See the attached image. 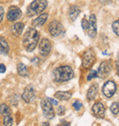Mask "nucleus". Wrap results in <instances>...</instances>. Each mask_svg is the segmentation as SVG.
Returning <instances> with one entry per match:
<instances>
[{"label": "nucleus", "instance_id": "1", "mask_svg": "<svg viewBox=\"0 0 119 126\" xmlns=\"http://www.w3.org/2000/svg\"><path fill=\"white\" fill-rule=\"evenodd\" d=\"M39 33L35 28H29L23 37V46L28 52H32L38 45Z\"/></svg>", "mask_w": 119, "mask_h": 126}, {"label": "nucleus", "instance_id": "2", "mask_svg": "<svg viewBox=\"0 0 119 126\" xmlns=\"http://www.w3.org/2000/svg\"><path fill=\"white\" fill-rule=\"evenodd\" d=\"M73 70L69 65L59 66L53 71V79H54L55 82H58V83H61V82L71 80L73 77Z\"/></svg>", "mask_w": 119, "mask_h": 126}, {"label": "nucleus", "instance_id": "3", "mask_svg": "<svg viewBox=\"0 0 119 126\" xmlns=\"http://www.w3.org/2000/svg\"><path fill=\"white\" fill-rule=\"evenodd\" d=\"M48 6L47 0H34L27 8V15L28 17L37 16L42 13V11L45 9Z\"/></svg>", "mask_w": 119, "mask_h": 126}, {"label": "nucleus", "instance_id": "4", "mask_svg": "<svg viewBox=\"0 0 119 126\" xmlns=\"http://www.w3.org/2000/svg\"><path fill=\"white\" fill-rule=\"evenodd\" d=\"M95 61V51L90 48L86 50L83 54V60H82V64L84 69H88L93 66Z\"/></svg>", "mask_w": 119, "mask_h": 126}, {"label": "nucleus", "instance_id": "5", "mask_svg": "<svg viewBox=\"0 0 119 126\" xmlns=\"http://www.w3.org/2000/svg\"><path fill=\"white\" fill-rule=\"evenodd\" d=\"M41 109L42 111H43V115H44L45 118L49 120L54 118L55 112H54V110H53L52 104L49 101L48 98H45V99L41 100Z\"/></svg>", "mask_w": 119, "mask_h": 126}, {"label": "nucleus", "instance_id": "6", "mask_svg": "<svg viewBox=\"0 0 119 126\" xmlns=\"http://www.w3.org/2000/svg\"><path fill=\"white\" fill-rule=\"evenodd\" d=\"M49 32L51 36L58 37V36H60L64 32V29H63L62 24L60 21L53 20L49 25Z\"/></svg>", "mask_w": 119, "mask_h": 126}, {"label": "nucleus", "instance_id": "7", "mask_svg": "<svg viewBox=\"0 0 119 126\" xmlns=\"http://www.w3.org/2000/svg\"><path fill=\"white\" fill-rule=\"evenodd\" d=\"M116 91V85L112 80H109L105 82V85L103 86V93L106 98H111L114 96V94Z\"/></svg>", "mask_w": 119, "mask_h": 126}, {"label": "nucleus", "instance_id": "8", "mask_svg": "<svg viewBox=\"0 0 119 126\" xmlns=\"http://www.w3.org/2000/svg\"><path fill=\"white\" fill-rule=\"evenodd\" d=\"M22 16V11L20 10V8L18 7H15V6H12V7H9V9L7 11V18L9 21H17L18 19L21 18Z\"/></svg>", "mask_w": 119, "mask_h": 126}, {"label": "nucleus", "instance_id": "9", "mask_svg": "<svg viewBox=\"0 0 119 126\" xmlns=\"http://www.w3.org/2000/svg\"><path fill=\"white\" fill-rule=\"evenodd\" d=\"M112 69V65H111V63L109 61H104L100 63L98 68V71H97V77H101V78H105Z\"/></svg>", "mask_w": 119, "mask_h": 126}, {"label": "nucleus", "instance_id": "10", "mask_svg": "<svg viewBox=\"0 0 119 126\" xmlns=\"http://www.w3.org/2000/svg\"><path fill=\"white\" fill-rule=\"evenodd\" d=\"M21 97H22V99H23L25 102H27V103L32 102L35 99V97H36L34 88L32 87L31 85H30V86H28V87L24 89Z\"/></svg>", "mask_w": 119, "mask_h": 126}, {"label": "nucleus", "instance_id": "11", "mask_svg": "<svg viewBox=\"0 0 119 126\" xmlns=\"http://www.w3.org/2000/svg\"><path fill=\"white\" fill-rule=\"evenodd\" d=\"M39 50L42 56L49 55V53H50V50H51V43L48 39L44 38L40 41L39 45Z\"/></svg>", "mask_w": 119, "mask_h": 126}, {"label": "nucleus", "instance_id": "12", "mask_svg": "<svg viewBox=\"0 0 119 126\" xmlns=\"http://www.w3.org/2000/svg\"><path fill=\"white\" fill-rule=\"evenodd\" d=\"M88 34L91 38H95L97 34V23H96V17L95 14H92L89 18Z\"/></svg>", "mask_w": 119, "mask_h": 126}, {"label": "nucleus", "instance_id": "13", "mask_svg": "<svg viewBox=\"0 0 119 126\" xmlns=\"http://www.w3.org/2000/svg\"><path fill=\"white\" fill-rule=\"evenodd\" d=\"M92 111L94 113V115L96 117V118H99V119H102L105 117V108L104 104L102 102H96L95 105L93 106L92 108Z\"/></svg>", "mask_w": 119, "mask_h": 126}, {"label": "nucleus", "instance_id": "14", "mask_svg": "<svg viewBox=\"0 0 119 126\" xmlns=\"http://www.w3.org/2000/svg\"><path fill=\"white\" fill-rule=\"evenodd\" d=\"M98 91H99V87L97 84H93L89 88L87 92V98L89 100H94L96 98L97 95H98Z\"/></svg>", "mask_w": 119, "mask_h": 126}, {"label": "nucleus", "instance_id": "15", "mask_svg": "<svg viewBox=\"0 0 119 126\" xmlns=\"http://www.w3.org/2000/svg\"><path fill=\"white\" fill-rule=\"evenodd\" d=\"M24 27L25 25L23 22H17V23H15L13 26H12V34L16 37H18L23 32V30H24Z\"/></svg>", "mask_w": 119, "mask_h": 126}, {"label": "nucleus", "instance_id": "16", "mask_svg": "<svg viewBox=\"0 0 119 126\" xmlns=\"http://www.w3.org/2000/svg\"><path fill=\"white\" fill-rule=\"evenodd\" d=\"M48 19V14L47 13H44V14L39 15L37 18H35L33 22H32V25L34 27H41L42 25L45 24V22Z\"/></svg>", "mask_w": 119, "mask_h": 126}, {"label": "nucleus", "instance_id": "17", "mask_svg": "<svg viewBox=\"0 0 119 126\" xmlns=\"http://www.w3.org/2000/svg\"><path fill=\"white\" fill-rule=\"evenodd\" d=\"M80 8L77 6H71L69 9V18L71 21H74L80 15Z\"/></svg>", "mask_w": 119, "mask_h": 126}, {"label": "nucleus", "instance_id": "18", "mask_svg": "<svg viewBox=\"0 0 119 126\" xmlns=\"http://www.w3.org/2000/svg\"><path fill=\"white\" fill-rule=\"evenodd\" d=\"M9 52V46L4 37H0V54H7Z\"/></svg>", "mask_w": 119, "mask_h": 126}, {"label": "nucleus", "instance_id": "19", "mask_svg": "<svg viewBox=\"0 0 119 126\" xmlns=\"http://www.w3.org/2000/svg\"><path fill=\"white\" fill-rule=\"evenodd\" d=\"M54 97L60 100H69L71 98V94L67 91H58L55 93Z\"/></svg>", "mask_w": 119, "mask_h": 126}, {"label": "nucleus", "instance_id": "20", "mask_svg": "<svg viewBox=\"0 0 119 126\" xmlns=\"http://www.w3.org/2000/svg\"><path fill=\"white\" fill-rule=\"evenodd\" d=\"M18 72L22 77H27L28 76V68L24 63H19L18 64Z\"/></svg>", "mask_w": 119, "mask_h": 126}, {"label": "nucleus", "instance_id": "21", "mask_svg": "<svg viewBox=\"0 0 119 126\" xmlns=\"http://www.w3.org/2000/svg\"><path fill=\"white\" fill-rule=\"evenodd\" d=\"M0 113L4 116H7V115H10L11 110L7 104H1L0 105Z\"/></svg>", "mask_w": 119, "mask_h": 126}, {"label": "nucleus", "instance_id": "22", "mask_svg": "<svg viewBox=\"0 0 119 126\" xmlns=\"http://www.w3.org/2000/svg\"><path fill=\"white\" fill-rule=\"evenodd\" d=\"M4 125L5 126H12L13 125V119L11 115H7V116H4Z\"/></svg>", "mask_w": 119, "mask_h": 126}, {"label": "nucleus", "instance_id": "23", "mask_svg": "<svg viewBox=\"0 0 119 126\" xmlns=\"http://www.w3.org/2000/svg\"><path fill=\"white\" fill-rule=\"evenodd\" d=\"M110 110H111V111H112V113L114 114V115L118 114V112H119V103L118 102H114L112 105H111Z\"/></svg>", "mask_w": 119, "mask_h": 126}, {"label": "nucleus", "instance_id": "24", "mask_svg": "<svg viewBox=\"0 0 119 126\" xmlns=\"http://www.w3.org/2000/svg\"><path fill=\"white\" fill-rule=\"evenodd\" d=\"M113 31L116 33V35L119 36V20H116L113 23Z\"/></svg>", "mask_w": 119, "mask_h": 126}, {"label": "nucleus", "instance_id": "25", "mask_svg": "<svg viewBox=\"0 0 119 126\" xmlns=\"http://www.w3.org/2000/svg\"><path fill=\"white\" fill-rule=\"evenodd\" d=\"M82 27L84 31H88V28H89V20H87L85 18H83L82 20Z\"/></svg>", "mask_w": 119, "mask_h": 126}, {"label": "nucleus", "instance_id": "26", "mask_svg": "<svg viewBox=\"0 0 119 126\" xmlns=\"http://www.w3.org/2000/svg\"><path fill=\"white\" fill-rule=\"evenodd\" d=\"M97 77V72L95 70H92L90 73L88 74V76H87V80L88 81H90L92 80L93 78H95V77Z\"/></svg>", "mask_w": 119, "mask_h": 126}, {"label": "nucleus", "instance_id": "27", "mask_svg": "<svg viewBox=\"0 0 119 126\" xmlns=\"http://www.w3.org/2000/svg\"><path fill=\"white\" fill-rule=\"evenodd\" d=\"M72 106H73V108L76 110H81V108L83 107V104H82V102L78 101V100H76V101L73 102V104H72Z\"/></svg>", "mask_w": 119, "mask_h": 126}, {"label": "nucleus", "instance_id": "28", "mask_svg": "<svg viewBox=\"0 0 119 126\" xmlns=\"http://www.w3.org/2000/svg\"><path fill=\"white\" fill-rule=\"evenodd\" d=\"M57 111H58V114H59V115H63V114L65 113V108H64L63 106H59Z\"/></svg>", "mask_w": 119, "mask_h": 126}, {"label": "nucleus", "instance_id": "29", "mask_svg": "<svg viewBox=\"0 0 119 126\" xmlns=\"http://www.w3.org/2000/svg\"><path fill=\"white\" fill-rule=\"evenodd\" d=\"M116 71H117V74L119 75V52H118V53H117V56H116Z\"/></svg>", "mask_w": 119, "mask_h": 126}, {"label": "nucleus", "instance_id": "30", "mask_svg": "<svg viewBox=\"0 0 119 126\" xmlns=\"http://www.w3.org/2000/svg\"><path fill=\"white\" fill-rule=\"evenodd\" d=\"M4 13H5V10H4V8L2 7H0V22L3 20Z\"/></svg>", "mask_w": 119, "mask_h": 126}, {"label": "nucleus", "instance_id": "31", "mask_svg": "<svg viewBox=\"0 0 119 126\" xmlns=\"http://www.w3.org/2000/svg\"><path fill=\"white\" fill-rule=\"evenodd\" d=\"M7 70V68H6V65L3 64V63H0V73H5Z\"/></svg>", "mask_w": 119, "mask_h": 126}, {"label": "nucleus", "instance_id": "32", "mask_svg": "<svg viewBox=\"0 0 119 126\" xmlns=\"http://www.w3.org/2000/svg\"><path fill=\"white\" fill-rule=\"evenodd\" d=\"M49 99V101L52 104V105H58V101L57 100H55V99H53V98H48Z\"/></svg>", "mask_w": 119, "mask_h": 126}, {"label": "nucleus", "instance_id": "33", "mask_svg": "<svg viewBox=\"0 0 119 126\" xmlns=\"http://www.w3.org/2000/svg\"><path fill=\"white\" fill-rule=\"evenodd\" d=\"M109 0H100V2L101 3H103V4H105V3H107Z\"/></svg>", "mask_w": 119, "mask_h": 126}, {"label": "nucleus", "instance_id": "34", "mask_svg": "<svg viewBox=\"0 0 119 126\" xmlns=\"http://www.w3.org/2000/svg\"><path fill=\"white\" fill-rule=\"evenodd\" d=\"M41 126H49V123H46V122H45V123H42Z\"/></svg>", "mask_w": 119, "mask_h": 126}]
</instances>
